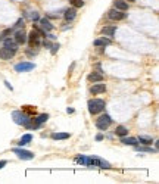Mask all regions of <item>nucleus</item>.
Instances as JSON below:
<instances>
[{
    "instance_id": "7",
    "label": "nucleus",
    "mask_w": 159,
    "mask_h": 184,
    "mask_svg": "<svg viewBox=\"0 0 159 184\" xmlns=\"http://www.w3.org/2000/svg\"><path fill=\"white\" fill-rule=\"evenodd\" d=\"M40 38H41V35L37 33L35 30H33L31 34L28 35V43H30V46H31V47H38V46H40Z\"/></svg>"
},
{
    "instance_id": "35",
    "label": "nucleus",
    "mask_w": 159,
    "mask_h": 184,
    "mask_svg": "<svg viewBox=\"0 0 159 184\" xmlns=\"http://www.w3.org/2000/svg\"><path fill=\"white\" fill-rule=\"evenodd\" d=\"M96 140H97V141H100V140H103V135H100V134H99V135L96 137Z\"/></svg>"
},
{
    "instance_id": "17",
    "label": "nucleus",
    "mask_w": 159,
    "mask_h": 184,
    "mask_svg": "<svg viewBox=\"0 0 159 184\" xmlns=\"http://www.w3.org/2000/svg\"><path fill=\"white\" fill-rule=\"evenodd\" d=\"M103 80V75L99 74V72H91L88 75V81H93V83H100Z\"/></svg>"
},
{
    "instance_id": "15",
    "label": "nucleus",
    "mask_w": 159,
    "mask_h": 184,
    "mask_svg": "<svg viewBox=\"0 0 159 184\" xmlns=\"http://www.w3.org/2000/svg\"><path fill=\"white\" fill-rule=\"evenodd\" d=\"M113 4H115V9H118V10H124L125 12L128 9V3L125 0H115Z\"/></svg>"
},
{
    "instance_id": "29",
    "label": "nucleus",
    "mask_w": 159,
    "mask_h": 184,
    "mask_svg": "<svg viewBox=\"0 0 159 184\" xmlns=\"http://www.w3.org/2000/svg\"><path fill=\"white\" fill-rule=\"evenodd\" d=\"M31 19H33V21H38V19H40V16H38V13H37V12H34V13H31Z\"/></svg>"
},
{
    "instance_id": "4",
    "label": "nucleus",
    "mask_w": 159,
    "mask_h": 184,
    "mask_svg": "<svg viewBox=\"0 0 159 184\" xmlns=\"http://www.w3.org/2000/svg\"><path fill=\"white\" fill-rule=\"evenodd\" d=\"M13 153L16 155L19 159H24V161H30V159L34 158V153H33V152L21 149V147H15V149H13Z\"/></svg>"
},
{
    "instance_id": "33",
    "label": "nucleus",
    "mask_w": 159,
    "mask_h": 184,
    "mask_svg": "<svg viewBox=\"0 0 159 184\" xmlns=\"http://www.w3.org/2000/svg\"><path fill=\"white\" fill-rule=\"evenodd\" d=\"M66 112H68V114H74L75 111H74V108H68V109H66Z\"/></svg>"
},
{
    "instance_id": "3",
    "label": "nucleus",
    "mask_w": 159,
    "mask_h": 184,
    "mask_svg": "<svg viewBox=\"0 0 159 184\" xmlns=\"http://www.w3.org/2000/svg\"><path fill=\"white\" fill-rule=\"evenodd\" d=\"M110 124H112V118L109 117V115H106V114L102 115V117L96 121V127H97L99 130H107Z\"/></svg>"
},
{
    "instance_id": "2",
    "label": "nucleus",
    "mask_w": 159,
    "mask_h": 184,
    "mask_svg": "<svg viewBox=\"0 0 159 184\" xmlns=\"http://www.w3.org/2000/svg\"><path fill=\"white\" fill-rule=\"evenodd\" d=\"M12 118H13V121L16 122L18 125H27V124H30V121H31V118L28 117L25 112H22V111H13L12 112Z\"/></svg>"
},
{
    "instance_id": "10",
    "label": "nucleus",
    "mask_w": 159,
    "mask_h": 184,
    "mask_svg": "<svg viewBox=\"0 0 159 184\" xmlns=\"http://www.w3.org/2000/svg\"><path fill=\"white\" fill-rule=\"evenodd\" d=\"M1 41H3L4 47H7V49H12V50H16L18 49V43L13 38H10V37H6V38H3Z\"/></svg>"
},
{
    "instance_id": "5",
    "label": "nucleus",
    "mask_w": 159,
    "mask_h": 184,
    "mask_svg": "<svg viewBox=\"0 0 159 184\" xmlns=\"http://www.w3.org/2000/svg\"><path fill=\"white\" fill-rule=\"evenodd\" d=\"M35 68V64H31V62H19L15 65V71L16 72H30Z\"/></svg>"
},
{
    "instance_id": "16",
    "label": "nucleus",
    "mask_w": 159,
    "mask_h": 184,
    "mask_svg": "<svg viewBox=\"0 0 159 184\" xmlns=\"http://www.w3.org/2000/svg\"><path fill=\"white\" fill-rule=\"evenodd\" d=\"M49 119V115L47 114H41V115H37L35 117V119H34V124L35 125H38V127H41L46 121Z\"/></svg>"
},
{
    "instance_id": "24",
    "label": "nucleus",
    "mask_w": 159,
    "mask_h": 184,
    "mask_svg": "<svg viewBox=\"0 0 159 184\" xmlns=\"http://www.w3.org/2000/svg\"><path fill=\"white\" fill-rule=\"evenodd\" d=\"M21 28H24V19L22 18H19L16 22H15V25L13 27H10V30H12V33H15L18 30H21Z\"/></svg>"
},
{
    "instance_id": "23",
    "label": "nucleus",
    "mask_w": 159,
    "mask_h": 184,
    "mask_svg": "<svg viewBox=\"0 0 159 184\" xmlns=\"http://www.w3.org/2000/svg\"><path fill=\"white\" fill-rule=\"evenodd\" d=\"M33 140V135L31 134H24L22 137H21V140H19V146H25L27 143H30Z\"/></svg>"
},
{
    "instance_id": "9",
    "label": "nucleus",
    "mask_w": 159,
    "mask_h": 184,
    "mask_svg": "<svg viewBox=\"0 0 159 184\" xmlns=\"http://www.w3.org/2000/svg\"><path fill=\"white\" fill-rule=\"evenodd\" d=\"M15 41L18 43V46L19 44H25L27 43V34H25V31L21 28V30H18V31H15V38H13Z\"/></svg>"
},
{
    "instance_id": "22",
    "label": "nucleus",
    "mask_w": 159,
    "mask_h": 184,
    "mask_svg": "<svg viewBox=\"0 0 159 184\" xmlns=\"http://www.w3.org/2000/svg\"><path fill=\"white\" fill-rule=\"evenodd\" d=\"M118 137H125V135H128V130L125 128V127H122V125H119V127H116L115 128V133Z\"/></svg>"
},
{
    "instance_id": "19",
    "label": "nucleus",
    "mask_w": 159,
    "mask_h": 184,
    "mask_svg": "<svg viewBox=\"0 0 159 184\" xmlns=\"http://www.w3.org/2000/svg\"><path fill=\"white\" fill-rule=\"evenodd\" d=\"M121 141H122L124 144H130V146H136L139 141H137V138H134V137H121Z\"/></svg>"
},
{
    "instance_id": "31",
    "label": "nucleus",
    "mask_w": 159,
    "mask_h": 184,
    "mask_svg": "<svg viewBox=\"0 0 159 184\" xmlns=\"http://www.w3.org/2000/svg\"><path fill=\"white\" fill-rule=\"evenodd\" d=\"M43 46H44L46 49H50V46H52V44H50L49 41H46V40H44V41H43Z\"/></svg>"
},
{
    "instance_id": "21",
    "label": "nucleus",
    "mask_w": 159,
    "mask_h": 184,
    "mask_svg": "<svg viewBox=\"0 0 159 184\" xmlns=\"http://www.w3.org/2000/svg\"><path fill=\"white\" fill-rule=\"evenodd\" d=\"M69 137H71L69 133H54V134H52L53 140H66V138H69Z\"/></svg>"
},
{
    "instance_id": "34",
    "label": "nucleus",
    "mask_w": 159,
    "mask_h": 184,
    "mask_svg": "<svg viewBox=\"0 0 159 184\" xmlns=\"http://www.w3.org/2000/svg\"><path fill=\"white\" fill-rule=\"evenodd\" d=\"M3 167H6V161H1V162H0V169Z\"/></svg>"
},
{
    "instance_id": "28",
    "label": "nucleus",
    "mask_w": 159,
    "mask_h": 184,
    "mask_svg": "<svg viewBox=\"0 0 159 184\" xmlns=\"http://www.w3.org/2000/svg\"><path fill=\"white\" fill-rule=\"evenodd\" d=\"M50 50H52V53L54 55L56 52L59 50V44H52V46H50Z\"/></svg>"
},
{
    "instance_id": "32",
    "label": "nucleus",
    "mask_w": 159,
    "mask_h": 184,
    "mask_svg": "<svg viewBox=\"0 0 159 184\" xmlns=\"http://www.w3.org/2000/svg\"><path fill=\"white\" fill-rule=\"evenodd\" d=\"M4 85H6V87H7V88H9V90H10V91H12V90H13V87H12V85H10V84L7 83V81H4Z\"/></svg>"
},
{
    "instance_id": "14",
    "label": "nucleus",
    "mask_w": 159,
    "mask_h": 184,
    "mask_svg": "<svg viewBox=\"0 0 159 184\" xmlns=\"http://www.w3.org/2000/svg\"><path fill=\"white\" fill-rule=\"evenodd\" d=\"M65 19L69 22V21H74V18L77 16V10H75V7H69V9H66L65 10Z\"/></svg>"
},
{
    "instance_id": "12",
    "label": "nucleus",
    "mask_w": 159,
    "mask_h": 184,
    "mask_svg": "<svg viewBox=\"0 0 159 184\" xmlns=\"http://www.w3.org/2000/svg\"><path fill=\"white\" fill-rule=\"evenodd\" d=\"M110 43H112V41H110L106 35L105 37H100V38H96V40H94V46H96V47H106V46H109Z\"/></svg>"
},
{
    "instance_id": "1",
    "label": "nucleus",
    "mask_w": 159,
    "mask_h": 184,
    "mask_svg": "<svg viewBox=\"0 0 159 184\" xmlns=\"http://www.w3.org/2000/svg\"><path fill=\"white\" fill-rule=\"evenodd\" d=\"M87 106H88V112L91 115H96V114H100L102 111H105L106 103L102 99H93V100H90L87 103Z\"/></svg>"
},
{
    "instance_id": "26",
    "label": "nucleus",
    "mask_w": 159,
    "mask_h": 184,
    "mask_svg": "<svg viewBox=\"0 0 159 184\" xmlns=\"http://www.w3.org/2000/svg\"><path fill=\"white\" fill-rule=\"evenodd\" d=\"M69 3L74 7H83L84 6V0H69Z\"/></svg>"
},
{
    "instance_id": "18",
    "label": "nucleus",
    "mask_w": 159,
    "mask_h": 184,
    "mask_svg": "<svg viewBox=\"0 0 159 184\" xmlns=\"http://www.w3.org/2000/svg\"><path fill=\"white\" fill-rule=\"evenodd\" d=\"M100 33L103 35H107V37H113V34L116 33V27H105V28H102Z\"/></svg>"
},
{
    "instance_id": "25",
    "label": "nucleus",
    "mask_w": 159,
    "mask_h": 184,
    "mask_svg": "<svg viewBox=\"0 0 159 184\" xmlns=\"http://www.w3.org/2000/svg\"><path fill=\"white\" fill-rule=\"evenodd\" d=\"M134 149L137 152L141 150V152H150V153H152V152H153V153L156 152V149H152V147H147V146H137V144L134 146Z\"/></svg>"
},
{
    "instance_id": "11",
    "label": "nucleus",
    "mask_w": 159,
    "mask_h": 184,
    "mask_svg": "<svg viewBox=\"0 0 159 184\" xmlns=\"http://www.w3.org/2000/svg\"><path fill=\"white\" fill-rule=\"evenodd\" d=\"M106 91V85L102 83L96 84V85H93L91 88H90V93L91 94H102V93H105Z\"/></svg>"
},
{
    "instance_id": "30",
    "label": "nucleus",
    "mask_w": 159,
    "mask_h": 184,
    "mask_svg": "<svg viewBox=\"0 0 159 184\" xmlns=\"http://www.w3.org/2000/svg\"><path fill=\"white\" fill-rule=\"evenodd\" d=\"M27 55H28V56H35L37 52H33V49H28V50H27Z\"/></svg>"
},
{
    "instance_id": "27",
    "label": "nucleus",
    "mask_w": 159,
    "mask_h": 184,
    "mask_svg": "<svg viewBox=\"0 0 159 184\" xmlns=\"http://www.w3.org/2000/svg\"><path fill=\"white\" fill-rule=\"evenodd\" d=\"M9 34H12V30H10V28H7V30H4L3 33L0 34V41H1L3 38H6V37H7Z\"/></svg>"
},
{
    "instance_id": "36",
    "label": "nucleus",
    "mask_w": 159,
    "mask_h": 184,
    "mask_svg": "<svg viewBox=\"0 0 159 184\" xmlns=\"http://www.w3.org/2000/svg\"><path fill=\"white\" fill-rule=\"evenodd\" d=\"M125 1H130V3H133V1H136V0H125Z\"/></svg>"
},
{
    "instance_id": "20",
    "label": "nucleus",
    "mask_w": 159,
    "mask_h": 184,
    "mask_svg": "<svg viewBox=\"0 0 159 184\" xmlns=\"http://www.w3.org/2000/svg\"><path fill=\"white\" fill-rule=\"evenodd\" d=\"M137 141H140V143H143L144 146H150V144L153 143V140H152V137H146V135H139V137H137Z\"/></svg>"
},
{
    "instance_id": "13",
    "label": "nucleus",
    "mask_w": 159,
    "mask_h": 184,
    "mask_svg": "<svg viewBox=\"0 0 159 184\" xmlns=\"http://www.w3.org/2000/svg\"><path fill=\"white\" fill-rule=\"evenodd\" d=\"M40 24H41V28H44V31L46 33H49V31H52L53 28V24L49 21V19H46V18H43V19H40Z\"/></svg>"
},
{
    "instance_id": "8",
    "label": "nucleus",
    "mask_w": 159,
    "mask_h": 184,
    "mask_svg": "<svg viewBox=\"0 0 159 184\" xmlns=\"http://www.w3.org/2000/svg\"><path fill=\"white\" fill-rule=\"evenodd\" d=\"M15 53H16V50H12V49H7V47H1L0 49V59L9 61V59H12L15 56Z\"/></svg>"
},
{
    "instance_id": "6",
    "label": "nucleus",
    "mask_w": 159,
    "mask_h": 184,
    "mask_svg": "<svg viewBox=\"0 0 159 184\" xmlns=\"http://www.w3.org/2000/svg\"><path fill=\"white\" fill-rule=\"evenodd\" d=\"M125 16H127V15H125L124 10H118V9H115V7L107 12V18L112 19V21H122Z\"/></svg>"
}]
</instances>
